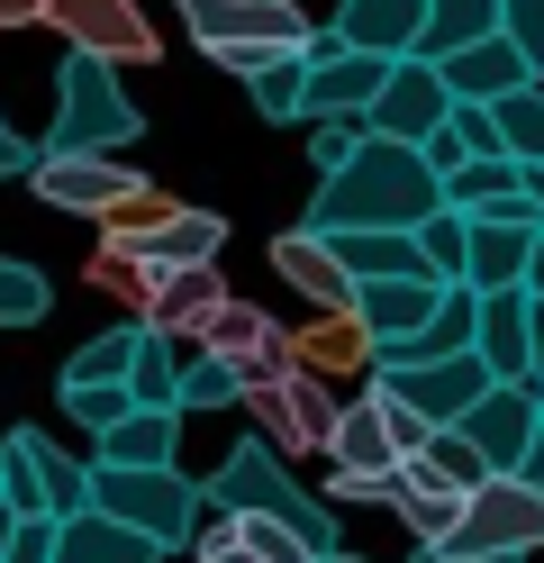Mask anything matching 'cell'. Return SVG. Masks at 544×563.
<instances>
[{
    "mask_svg": "<svg viewBox=\"0 0 544 563\" xmlns=\"http://www.w3.org/2000/svg\"><path fill=\"white\" fill-rule=\"evenodd\" d=\"M435 200V173L418 164V146H390V136H354V155L336 173H318V200H309V236H363V228H390L409 236Z\"/></svg>",
    "mask_w": 544,
    "mask_h": 563,
    "instance_id": "cell-1",
    "label": "cell"
},
{
    "mask_svg": "<svg viewBox=\"0 0 544 563\" xmlns=\"http://www.w3.org/2000/svg\"><path fill=\"white\" fill-rule=\"evenodd\" d=\"M200 500H209V518H273L281 537H300L309 554H336V509H318L309 490L290 482V464H281V454H264L254 437L200 482Z\"/></svg>",
    "mask_w": 544,
    "mask_h": 563,
    "instance_id": "cell-2",
    "label": "cell"
},
{
    "mask_svg": "<svg viewBox=\"0 0 544 563\" xmlns=\"http://www.w3.org/2000/svg\"><path fill=\"white\" fill-rule=\"evenodd\" d=\"M82 509L119 518L127 537H145L155 554H181V545L200 537V518H209L200 482L181 473V464H155V473H100V464H91V490H82Z\"/></svg>",
    "mask_w": 544,
    "mask_h": 563,
    "instance_id": "cell-3",
    "label": "cell"
},
{
    "mask_svg": "<svg viewBox=\"0 0 544 563\" xmlns=\"http://www.w3.org/2000/svg\"><path fill=\"white\" fill-rule=\"evenodd\" d=\"M181 27H191V46L218 55L227 74H254L264 55H300L318 37L300 19V0H181Z\"/></svg>",
    "mask_w": 544,
    "mask_h": 563,
    "instance_id": "cell-4",
    "label": "cell"
},
{
    "mask_svg": "<svg viewBox=\"0 0 544 563\" xmlns=\"http://www.w3.org/2000/svg\"><path fill=\"white\" fill-rule=\"evenodd\" d=\"M55 91H64V110H55V128H46V146H36V155H119V146H136V136H145V110L119 91L109 64L64 55Z\"/></svg>",
    "mask_w": 544,
    "mask_h": 563,
    "instance_id": "cell-5",
    "label": "cell"
},
{
    "mask_svg": "<svg viewBox=\"0 0 544 563\" xmlns=\"http://www.w3.org/2000/svg\"><path fill=\"white\" fill-rule=\"evenodd\" d=\"M535 537H544V482L490 473V482L463 500L454 537H445V545H426V554H454V563H526Z\"/></svg>",
    "mask_w": 544,
    "mask_h": 563,
    "instance_id": "cell-6",
    "label": "cell"
},
{
    "mask_svg": "<svg viewBox=\"0 0 544 563\" xmlns=\"http://www.w3.org/2000/svg\"><path fill=\"white\" fill-rule=\"evenodd\" d=\"M82 490H91V464H73L55 437L19 428L10 445H0V509H10V518H46L55 527V518L82 509Z\"/></svg>",
    "mask_w": 544,
    "mask_h": 563,
    "instance_id": "cell-7",
    "label": "cell"
},
{
    "mask_svg": "<svg viewBox=\"0 0 544 563\" xmlns=\"http://www.w3.org/2000/svg\"><path fill=\"white\" fill-rule=\"evenodd\" d=\"M236 409H254V445L264 454H326V428H336V400H326V382L309 373H264V382H245Z\"/></svg>",
    "mask_w": 544,
    "mask_h": 563,
    "instance_id": "cell-8",
    "label": "cell"
},
{
    "mask_svg": "<svg viewBox=\"0 0 544 563\" xmlns=\"http://www.w3.org/2000/svg\"><path fill=\"white\" fill-rule=\"evenodd\" d=\"M454 437L481 454L490 473L535 482V454H544V409H535V382H490V391L454 418Z\"/></svg>",
    "mask_w": 544,
    "mask_h": 563,
    "instance_id": "cell-9",
    "label": "cell"
},
{
    "mask_svg": "<svg viewBox=\"0 0 544 563\" xmlns=\"http://www.w3.org/2000/svg\"><path fill=\"white\" fill-rule=\"evenodd\" d=\"M36 19L64 27V46L91 55V64H109V74H119V64H155V55H164L155 19H145L136 0H46Z\"/></svg>",
    "mask_w": 544,
    "mask_h": 563,
    "instance_id": "cell-10",
    "label": "cell"
},
{
    "mask_svg": "<svg viewBox=\"0 0 544 563\" xmlns=\"http://www.w3.org/2000/svg\"><path fill=\"white\" fill-rule=\"evenodd\" d=\"M281 336H290V328H273L254 300H236V291H227V300H218L191 336H181V355H218L236 382H264V373H290V364H281Z\"/></svg>",
    "mask_w": 544,
    "mask_h": 563,
    "instance_id": "cell-11",
    "label": "cell"
},
{
    "mask_svg": "<svg viewBox=\"0 0 544 563\" xmlns=\"http://www.w3.org/2000/svg\"><path fill=\"white\" fill-rule=\"evenodd\" d=\"M373 391H390L399 409L418 418V428H454V418L490 391V373L471 364V355H435V364H381Z\"/></svg>",
    "mask_w": 544,
    "mask_h": 563,
    "instance_id": "cell-12",
    "label": "cell"
},
{
    "mask_svg": "<svg viewBox=\"0 0 544 563\" xmlns=\"http://www.w3.org/2000/svg\"><path fill=\"white\" fill-rule=\"evenodd\" d=\"M471 364L490 382H535V282L471 300Z\"/></svg>",
    "mask_w": 544,
    "mask_h": 563,
    "instance_id": "cell-13",
    "label": "cell"
},
{
    "mask_svg": "<svg viewBox=\"0 0 544 563\" xmlns=\"http://www.w3.org/2000/svg\"><path fill=\"white\" fill-rule=\"evenodd\" d=\"M445 82H435V64H418V55H399L390 74H381V91H373V110H363V136H390V146H426L435 128H445Z\"/></svg>",
    "mask_w": 544,
    "mask_h": 563,
    "instance_id": "cell-14",
    "label": "cell"
},
{
    "mask_svg": "<svg viewBox=\"0 0 544 563\" xmlns=\"http://www.w3.org/2000/svg\"><path fill=\"white\" fill-rule=\"evenodd\" d=\"M381 74H390L381 55H354V46H336V37H309V74H300V119H354V128H363V110H373Z\"/></svg>",
    "mask_w": 544,
    "mask_h": 563,
    "instance_id": "cell-15",
    "label": "cell"
},
{
    "mask_svg": "<svg viewBox=\"0 0 544 563\" xmlns=\"http://www.w3.org/2000/svg\"><path fill=\"white\" fill-rule=\"evenodd\" d=\"M535 245L544 228L535 219H463V273H454V291H518V282H535Z\"/></svg>",
    "mask_w": 544,
    "mask_h": 563,
    "instance_id": "cell-16",
    "label": "cell"
},
{
    "mask_svg": "<svg viewBox=\"0 0 544 563\" xmlns=\"http://www.w3.org/2000/svg\"><path fill=\"white\" fill-rule=\"evenodd\" d=\"M27 183H36V200L46 209H73V219H100L119 191H136L145 173H127L119 155H36L27 164Z\"/></svg>",
    "mask_w": 544,
    "mask_h": 563,
    "instance_id": "cell-17",
    "label": "cell"
},
{
    "mask_svg": "<svg viewBox=\"0 0 544 563\" xmlns=\"http://www.w3.org/2000/svg\"><path fill=\"white\" fill-rule=\"evenodd\" d=\"M454 291V282H426V273H409V282H354V328L363 336H373V355H381V345H399V336H418L426 328V309L435 300H445Z\"/></svg>",
    "mask_w": 544,
    "mask_h": 563,
    "instance_id": "cell-18",
    "label": "cell"
},
{
    "mask_svg": "<svg viewBox=\"0 0 544 563\" xmlns=\"http://www.w3.org/2000/svg\"><path fill=\"white\" fill-rule=\"evenodd\" d=\"M281 364L309 382H345V373H373V336L354 328V309H318L300 336H281Z\"/></svg>",
    "mask_w": 544,
    "mask_h": 563,
    "instance_id": "cell-19",
    "label": "cell"
},
{
    "mask_svg": "<svg viewBox=\"0 0 544 563\" xmlns=\"http://www.w3.org/2000/svg\"><path fill=\"white\" fill-rule=\"evenodd\" d=\"M435 82H445V100H499V91H518V82H535V64L508 46V37H471V46H454V55H435Z\"/></svg>",
    "mask_w": 544,
    "mask_h": 563,
    "instance_id": "cell-20",
    "label": "cell"
},
{
    "mask_svg": "<svg viewBox=\"0 0 544 563\" xmlns=\"http://www.w3.org/2000/svg\"><path fill=\"white\" fill-rule=\"evenodd\" d=\"M418 19H426V0H345L326 37H336V46H354V55L399 64V55H418Z\"/></svg>",
    "mask_w": 544,
    "mask_h": 563,
    "instance_id": "cell-21",
    "label": "cell"
},
{
    "mask_svg": "<svg viewBox=\"0 0 544 563\" xmlns=\"http://www.w3.org/2000/svg\"><path fill=\"white\" fill-rule=\"evenodd\" d=\"M273 273H281L309 309H345V300H354V282H345V264H336V245H326V236H309V228L273 236Z\"/></svg>",
    "mask_w": 544,
    "mask_h": 563,
    "instance_id": "cell-22",
    "label": "cell"
},
{
    "mask_svg": "<svg viewBox=\"0 0 544 563\" xmlns=\"http://www.w3.org/2000/svg\"><path fill=\"white\" fill-rule=\"evenodd\" d=\"M46 563H164V554L145 545V537H127L119 518H100V509H73V518H55Z\"/></svg>",
    "mask_w": 544,
    "mask_h": 563,
    "instance_id": "cell-23",
    "label": "cell"
},
{
    "mask_svg": "<svg viewBox=\"0 0 544 563\" xmlns=\"http://www.w3.org/2000/svg\"><path fill=\"white\" fill-rule=\"evenodd\" d=\"M218 300H227L218 264H181V273H164V282H155V300H145V319H136V328H155V336H173V345H181V336H191Z\"/></svg>",
    "mask_w": 544,
    "mask_h": 563,
    "instance_id": "cell-24",
    "label": "cell"
},
{
    "mask_svg": "<svg viewBox=\"0 0 544 563\" xmlns=\"http://www.w3.org/2000/svg\"><path fill=\"white\" fill-rule=\"evenodd\" d=\"M173 428H181V418H164V409H127L119 428H100L91 464L100 473H155V464H173Z\"/></svg>",
    "mask_w": 544,
    "mask_h": 563,
    "instance_id": "cell-25",
    "label": "cell"
},
{
    "mask_svg": "<svg viewBox=\"0 0 544 563\" xmlns=\"http://www.w3.org/2000/svg\"><path fill=\"white\" fill-rule=\"evenodd\" d=\"M218 245H227V219H218V209H173L155 236H136V255L155 273H181V264H218Z\"/></svg>",
    "mask_w": 544,
    "mask_h": 563,
    "instance_id": "cell-26",
    "label": "cell"
},
{
    "mask_svg": "<svg viewBox=\"0 0 544 563\" xmlns=\"http://www.w3.org/2000/svg\"><path fill=\"white\" fill-rule=\"evenodd\" d=\"M481 110H490V136L508 164H544V82H518V91L481 100Z\"/></svg>",
    "mask_w": 544,
    "mask_h": 563,
    "instance_id": "cell-27",
    "label": "cell"
},
{
    "mask_svg": "<svg viewBox=\"0 0 544 563\" xmlns=\"http://www.w3.org/2000/svg\"><path fill=\"white\" fill-rule=\"evenodd\" d=\"M471 37H499V0H426V19H418V64L435 55H454Z\"/></svg>",
    "mask_w": 544,
    "mask_h": 563,
    "instance_id": "cell-28",
    "label": "cell"
},
{
    "mask_svg": "<svg viewBox=\"0 0 544 563\" xmlns=\"http://www.w3.org/2000/svg\"><path fill=\"white\" fill-rule=\"evenodd\" d=\"M326 245H336L345 282H409V273H418V245H409V236H390V228H363V236H326Z\"/></svg>",
    "mask_w": 544,
    "mask_h": 563,
    "instance_id": "cell-29",
    "label": "cell"
},
{
    "mask_svg": "<svg viewBox=\"0 0 544 563\" xmlns=\"http://www.w3.org/2000/svg\"><path fill=\"white\" fill-rule=\"evenodd\" d=\"M173 373H181V345L173 336H155V328H136V355H127V409H164L173 418Z\"/></svg>",
    "mask_w": 544,
    "mask_h": 563,
    "instance_id": "cell-30",
    "label": "cell"
},
{
    "mask_svg": "<svg viewBox=\"0 0 544 563\" xmlns=\"http://www.w3.org/2000/svg\"><path fill=\"white\" fill-rule=\"evenodd\" d=\"M82 273H91V291H109V300L127 309V319H145V300H155V282H164L155 264L136 255V245H91V264H82Z\"/></svg>",
    "mask_w": 544,
    "mask_h": 563,
    "instance_id": "cell-31",
    "label": "cell"
},
{
    "mask_svg": "<svg viewBox=\"0 0 544 563\" xmlns=\"http://www.w3.org/2000/svg\"><path fill=\"white\" fill-rule=\"evenodd\" d=\"M127 355H136V319H127V328H109V336H91L82 355L64 364L55 391H119V382H127Z\"/></svg>",
    "mask_w": 544,
    "mask_h": 563,
    "instance_id": "cell-32",
    "label": "cell"
},
{
    "mask_svg": "<svg viewBox=\"0 0 544 563\" xmlns=\"http://www.w3.org/2000/svg\"><path fill=\"white\" fill-rule=\"evenodd\" d=\"M409 464H418L426 482H445V490H454V500H471V490H481V482H490V464H481V454H471V445H463L454 428H435V437H426V445L409 454Z\"/></svg>",
    "mask_w": 544,
    "mask_h": 563,
    "instance_id": "cell-33",
    "label": "cell"
},
{
    "mask_svg": "<svg viewBox=\"0 0 544 563\" xmlns=\"http://www.w3.org/2000/svg\"><path fill=\"white\" fill-rule=\"evenodd\" d=\"M300 74H309V46H300V55H264V64H254V74H245L254 110L290 128V119H300Z\"/></svg>",
    "mask_w": 544,
    "mask_h": 563,
    "instance_id": "cell-34",
    "label": "cell"
},
{
    "mask_svg": "<svg viewBox=\"0 0 544 563\" xmlns=\"http://www.w3.org/2000/svg\"><path fill=\"white\" fill-rule=\"evenodd\" d=\"M236 391H245V382L218 364V355H181V373H173V418H181V409H236Z\"/></svg>",
    "mask_w": 544,
    "mask_h": 563,
    "instance_id": "cell-35",
    "label": "cell"
},
{
    "mask_svg": "<svg viewBox=\"0 0 544 563\" xmlns=\"http://www.w3.org/2000/svg\"><path fill=\"white\" fill-rule=\"evenodd\" d=\"M409 245H418V273L426 282H454L463 273V219H454V209H426V219L409 228Z\"/></svg>",
    "mask_w": 544,
    "mask_h": 563,
    "instance_id": "cell-36",
    "label": "cell"
},
{
    "mask_svg": "<svg viewBox=\"0 0 544 563\" xmlns=\"http://www.w3.org/2000/svg\"><path fill=\"white\" fill-rule=\"evenodd\" d=\"M46 309H55L46 273H36V264H19V255H0V328H36Z\"/></svg>",
    "mask_w": 544,
    "mask_h": 563,
    "instance_id": "cell-37",
    "label": "cell"
},
{
    "mask_svg": "<svg viewBox=\"0 0 544 563\" xmlns=\"http://www.w3.org/2000/svg\"><path fill=\"white\" fill-rule=\"evenodd\" d=\"M499 37L544 74V0H499Z\"/></svg>",
    "mask_w": 544,
    "mask_h": 563,
    "instance_id": "cell-38",
    "label": "cell"
},
{
    "mask_svg": "<svg viewBox=\"0 0 544 563\" xmlns=\"http://www.w3.org/2000/svg\"><path fill=\"white\" fill-rule=\"evenodd\" d=\"M390 482L399 473H326V500L318 509H390Z\"/></svg>",
    "mask_w": 544,
    "mask_h": 563,
    "instance_id": "cell-39",
    "label": "cell"
},
{
    "mask_svg": "<svg viewBox=\"0 0 544 563\" xmlns=\"http://www.w3.org/2000/svg\"><path fill=\"white\" fill-rule=\"evenodd\" d=\"M64 418H73V428H119V418H127V391H64Z\"/></svg>",
    "mask_w": 544,
    "mask_h": 563,
    "instance_id": "cell-40",
    "label": "cell"
},
{
    "mask_svg": "<svg viewBox=\"0 0 544 563\" xmlns=\"http://www.w3.org/2000/svg\"><path fill=\"white\" fill-rule=\"evenodd\" d=\"M354 136H363L354 119H309V164H318V173H336V164L354 155Z\"/></svg>",
    "mask_w": 544,
    "mask_h": 563,
    "instance_id": "cell-41",
    "label": "cell"
},
{
    "mask_svg": "<svg viewBox=\"0 0 544 563\" xmlns=\"http://www.w3.org/2000/svg\"><path fill=\"white\" fill-rule=\"evenodd\" d=\"M46 537H55V527H46V518H27L19 537H10V554H0V563H46Z\"/></svg>",
    "mask_w": 544,
    "mask_h": 563,
    "instance_id": "cell-42",
    "label": "cell"
},
{
    "mask_svg": "<svg viewBox=\"0 0 544 563\" xmlns=\"http://www.w3.org/2000/svg\"><path fill=\"white\" fill-rule=\"evenodd\" d=\"M27 164H36V146H27L10 119H0V173H27Z\"/></svg>",
    "mask_w": 544,
    "mask_h": 563,
    "instance_id": "cell-43",
    "label": "cell"
},
{
    "mask_svg": "<svg viewBox=\"0 0 544 563\" xmlns=\"http://www.w3.org/2000/svg\"><path fill=\"white\" fill-rule=\"evenodd\" d=\"M36 10L46 0H0V27H36Z\"/></svg>",
    "mask_w": 544,
    "mask_h": 563,
    "instance_id": "cell-44",
    "label": "cell"
},
{
    "mask_svg": "<svg viewBox=\"0 0 544 563\" xmlns=\"http://www.w3.org/2000/svg\"><path fill=\"white\" fill-rule=\"evenodd\" d=\"M19 527H27V518H10V509H0V554H10V537H19Z\"/></svg>",
    "mask_w": 544,
    "mask_h": 563,
    "instance_id": "cell-45",
    "label": "cell"
},
{
    "mask_svg": "<svg viewBox=\"0 0 544 563\" xmlns=\"http://www.w3.org/2000/svg\"><path fill=\"white\" fill-rule=\"evenodd\" d=\"M318 563H363V554H345V545H336V554H318Z\"/></svg>",
    "mask_w": 544,
    "mask_h": 563,
    "instance_id": "cell-46",
    "label": "cell"
},
{
    "mask_svg": "<svg viewBox=\"0 0 544 563\" xmlns=\"http://www.w3.org/2000/svg\"><path fill=\"white\" fill-rule=\"evenodd\" d=\"M418 563H454V554H418Z\"/></svg>",
    "mask_w": 544,
    "mask_h": 563,
    "instance_id": "cell-47",
    "label": "cell"
}]
</instances>
